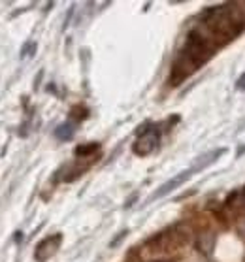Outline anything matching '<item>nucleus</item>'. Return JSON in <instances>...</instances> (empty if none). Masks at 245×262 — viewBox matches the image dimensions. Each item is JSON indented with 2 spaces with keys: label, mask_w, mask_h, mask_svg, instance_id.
Instances as JSON below:
<instances>
[{
  "label": "nucleus",
  "mask_w": 245,
  "mask_h": 262,
  "mask_svg": "<svg viewBox=\"0 0 245 262\" xmlns=\"http://www.w3.org/2000/svg\"><path fill=\"white\" fill-rule=\"evenodd\" d=\"M159 140H161V132H159V128L151 126L145 134L138 136V140L134 142V145H132V151H134L138 157H147L159 147Z\"/></svg>",
  "instance_id": "1"
},
{
  "label": "nucleus",
  "mask_w": 245,
  "mask_h": 262,
  "mask_svg": "<svg viewBox=\"0 0 245 262\" xmlns=\"http://www.w3.org/2000/svg\"><path fill=\"white\" fill-rule=\"evenodd\" d=\"M60 244H62V236H60V234H55V236H49V238L42 239V242L36 245V253H34L36 260L38 262L49 260V258L59 251Z\"/></svg>",
  "instance_id": "2"
},
{
  "label": "nucleus",
  "mask_w": 245,
  "mask_h": 262,
  "mask_svg": "<svg viewBox=\"0 0 245 262\" xmlns=\"http://www.w3.org/2000/svg\"><path fill=\"white\" fill-rule=\"evenodd\" d=\"M192 173H196L194 172V168H189V170H185V172H181V173H177V176H175V178H172L170 179V181H166V183L162 185V187H159V189H157V192L155 194H153V196H151V200H157V198H162V196H166L168 192H172V191H175V189H177V187H181V185L185 183L187 179L191 178Z\"/></svg>",
  "instance_id": "3"
},
{
  "label": "nucleus",
  "mask_w": 245,
  "mask_h": 262,
  "mask_svg": "<svg viewBox=\"0 0 245 262\" xmlns=\"http://www.w3.org/2000/svg\"><path fill=\"white\" fill-rule=\"evenodd\" d=\"M215 244H217V238L213 232H204L200 234V238H198L196 242V247L200 253H204V255H211L213 253V249H215Z\"/></svg>",
  "instance_id": "4"
},
{
  "label": "nucleus",
  "mask_w": 245,
  "mask_h": 262,
  "mask_svg": "<svg viewBox=\"0 0 245 262\" xmlns=\"http://www.w3.org/2000/svg\"><path fill=\"white\" fill-rule=\"evenodd\" d=\"M74 130H76L74 123H62V125L55 128V138L60 140V142H68V140L74 138Z\"/></svg>",
  "instance_id": "5"
},
{
  "label": "nucleus",
  "mask_w": 245,
  "mask_h": 262,
  "mask_svg": "<svg viewBox=\"0 0 245 262\" xmlns=\"http://www.w3.org/2000/svg\"><path fill=\"white\" fill-rule=\"evenodd\" d=\"M98 143H85V145H78L76 147V155L78 157H87V155H93V153H96L98 151Z\"/></svg>",
  "instance_id": "6"
},
{
  "label": "nucleus",
  "mask_w": 245,
  "mask_h": 262,
  "mask_svg": "<svg viewBox=\"0 0 245 262\" xmlns=\"http://www.w3.org/2000/svg\"><path fill=\"white\" fill-rule=\"evenodd\" d=\"M236 232L245 239V215H239L236 219Z\"/></svg>",
  "instance_id": "7"
},
{
  "label": "nucleus",
  "mask_w": 245,
  "mask_h": 262,
  "mask_svg": "<svg viewBox=\"0 0 245 262\" xmlns=\"http://www.w3.org/2000/svg\"><path fill=\"white\" fill-rule=\"evenodd\" d=\"M34 51H36V43L32 42V43H29V46H25L23 51H21V57H27V55H34Z\"/></svg>",
  "instance_id": "8"
},
{
  "label": "nucleus",
  "mask_w": 245,
  "mask_h": 262,
  "mask_svg": "<svg viewBox=\"0 0 245 262\" xmlns=\"http://www.w3.org/2000/svg\"><path fill=\"white\" fill-rule=\"evenodd\" d=\"M126 234H128V230H123V232H121L119 236H117V238H115L114 242H112V245H117V244H119V242H121V239H123V238H125Z\"/></svg>",
  "instance_id": "9"
},
{
  "label": "nucleus",
  "mask_w": 245,
  "mask_h": 262,
  "mask_svg": "<svg viewBox=\"0 0 245 262\" xmlns=\"http://www.w3.org/2000/svg\"><path fill=\"white\" fill-rule=\"evenodd\" d=\"M236 87H238V89H241V91L245 89V74L238 79V81H236Z\"/></svg>",
  "instance_id": "10"
},
{
  "label": "nucleus",
  "mask_w": 245,
  "mask_h": 262,
  "mask_svg": "<svg viewBox=\"0 0 245 262\" xmlns=\"http://www.w3.org/2000/svg\"><path fill=\"white\" fill-rule=\"evenodd\" d=\"M243 198H245V191H243Z\"/></svg>",
  "instance_id": "11"
},
{
  "label": "nucleus",
  "mask_w": 245,
  "mask_h": 262,
  "mask_svg": "<svg viewBox=\"0 0 245 262\" xmlns=\"http://www.w3.org/2000/svg\"><path fill=\"white\" fill-rule=\"evenodd\" d=\"M243 262H245V256H243Z\"/></svg>",
  "instance_id": "12"
}]
</instances>
